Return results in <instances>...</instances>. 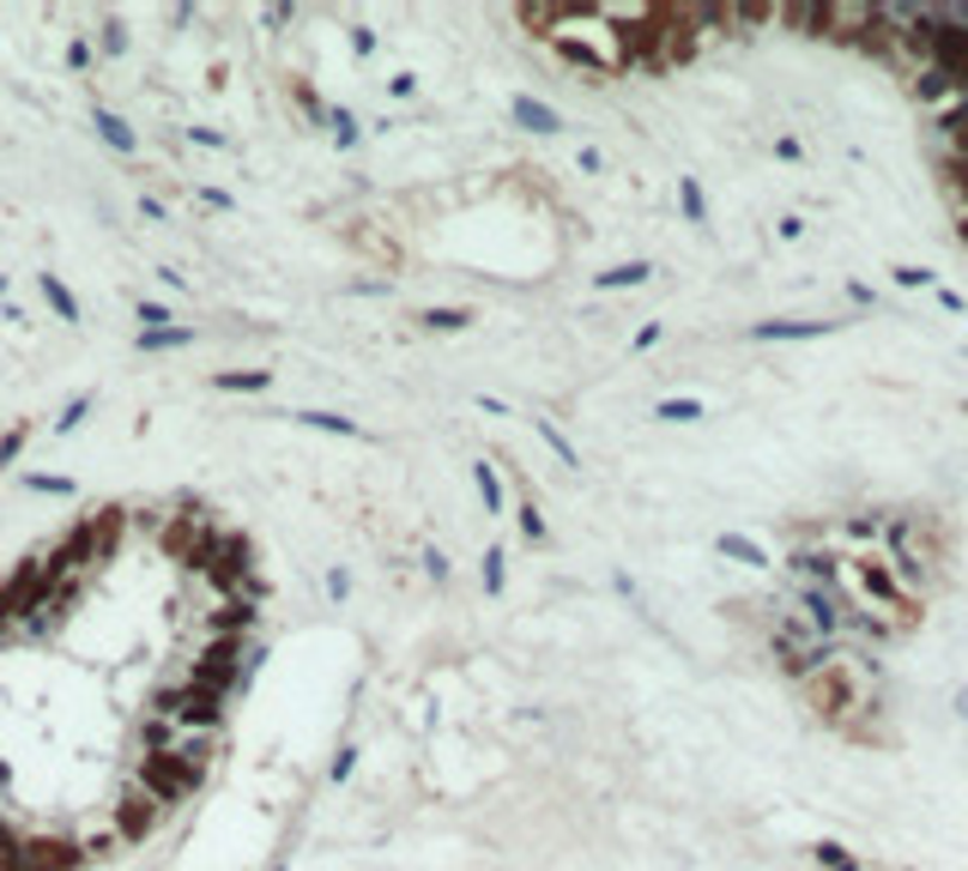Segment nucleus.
<instances>
[{"label":"nucleus","mask_w":968,"mask_h":871,"mask_svg":"<svg viewBox=\"0 0 968 871\" xmlns=\"http://www.w3.org/2000/svg\"><path fill=\"white\" fill-rule=\"evenodd\" d=\"M521 538H527V545H545V515H539L533 503L521 508Z\"/></svg>","instance_id":"obj_32"},{"label":"nucleus","mask_w":968,"mask_h":871,"mask_svg":"<svg viewBox=\"0 0 968 871\" xmlns=\"http://www.w3.org/2000/svg\"><path fill=\"white\" fill-rule=\"evenodd\" d=\"M841 297H848L853 309H871V303H878V290H871V285H860V279H848V285H841Z\"/></svg>","instance_id":"obj_35"},{"label":"nucleus","mask_w":968,"mask_h":871,"mask_svg":"<svg viewBox=\"0 0 968 871\" xmlns=\"http://www.w3.org/2000/svg\"><path fill=\"white\" fill-rule=\"evenodd\" d=\"M297 109H303V121H315V128H327V116H334V109H327L309 86H297Z\"/></svg>","instance_id":"obj_30"},{"label":"nucleus","mask_w":968,"mask_h":871,"mask_svg":"<svg viewBox=\"0 0 968 871\" xmlns=\"http://www.w3.org/2000/svg\"><path fill=\"white\" fill-rule=\"evenodd\" d=\"M0 871H24V860H19V841H12V835H0Z\"/></svg>","instance_id":"obj_43"},{"label":"nucleus","mask_w":968,"mask_h":871,"mask_svg":"<svg viewBox=\"0 0 968 871\" xmlns=\"http://www.w3.org/2000/svg\"><path fill=\"white\" fill-rule=\"evenodd\" d=\"M473 478H478V503L491 508V515H503V508H508V491H503V478H496V466H491V461H478V466H473Z\"/></svg>","instance_id":"obj_19"},{"label":"nucleus","mask_w":968,"mask_h":871,"mask_svg":"<svg viewBox=\"0 0 968 871\" xmlns=\"http://www.w3.org/2000/svg\"><path fill=\"white\" fill-rule=\"evenodd\" d=\"M950 709H957V721H968V684L957 690V696H950Z\"/></svg>","instance_id":"obj_52"},{"label":"nucleus","mask_w":968,"mask_h":871,"mask_svg":"<svg viewBox=\"0 0 968 871\" xmlns=\"http://www.w3.org/2000/svg\"><path fill=\"white\" fill-rule=\"evenodd\" d=\"M787 575H799L806 587H823V593H841V557L836 551H818V545H793L787 551Z\"/></svg>","instance_id":"obj_6"},{"label":"nucleus","mask_w":968,"mask_h":871,"mask_svg":"<svg viewBox=\"0 0 968 871\" xmlns=\"http://www.w3.org/2000/svg\"><path fill=\"white\" fill-rule=\"evenodd\" d=\"M539 436H545V448H551V454H557V461H563V466H570V473H581V454H575V442H570V436H563V430H557V424H539Z\"/></svg>","instance_id":"obj_26"},{"label":"nucleus","mask_w":968,"mask_h":871,"mask_svg":"<svg viewBox=\"0 0 968 871\" xmlns=\"http://www.w3.org/2000/svg\"><path fill=\"white\" fill-rule=\"evenodd\" d=\"M134 315H140V327H170V309H164V303H146L140 297V309H134Z\"/></svg>","instance_id":"obj_36"},{"label":"nucleus","mask_w":968,"mask_h":871,"mask_svg":"<svg viewBox=\"0 0 968 871\" xmlns=\"http://www.w3.org/2000/svg\"><path fill=\"white\" fill-rule=\"evenodd\" d=\"M841 334V321H829V315H769V321H757L751 345H799V339H829Z\"/></svg>","instance_id":"obj_5"},{"label":"nucleus","mask_w":968,"mask_h":871,"mask_svg":"<svg viewBox=\"0 0 968 871\" xmlns=\"http://www.w3.org/2000/svg\"><path fill=\"white\" fill-rule=\"evenodd\" d=\"M883 557H890V570L908 581L915 593H938L950 581V570H957V538H950L945 521H926V515H890V527H883Z\"/></svg>","instance_id":"obj_3"},{"label":"nucleus","mask_w":968,"mask_h":871,"mask_svg":"<svg viewBox=\"0 0 968 871\" xmlns=\"http://www.w3.org/2000/svg\"><path fill=\"white\" fill-rule=\"evenodd\" d=\"M37 285H43V303H49V309L61 315L67 327H73V321H79V297H73V290H67L61 279H55V273H43V279H37Z\"/></svg>","instance_id":"obj_20"},{"label":"nucleus","mask_w":968,"mask_h":871,"mask_svg":"<svg viewBox=\"0 0 968 871\" xmlns=\"http://www.w3.org/2000/svg\"><path fill=\"white\" fill-rule=\"evenodd\" d=\"M478 581H484V593H491V600L503 593V581H508V557H503V545H491V551L478 557Z\"/></svg>","instance_id":"obj_23"},{"label":"nucleus","mask_w":968,"mask_h":871,"mask_svg":"<svg viewBox=\"0 0 968 871\" xmlns=\"http://www.w3.org/2000/svg\"><path fill=\"white\" fill-rule=\"evenodd\" d=\"M12 624H19V617H12V612H7V600H0V635H12Z\"/></svg>","instance_id":"obj_53"},{"label":"nucleus","mask_w":968,"mask_h":871,"mask_svg":"<svg viewBox=\"0 0 968 871\" xmlns=\"http://www.w3.org/2000/svg\"><path fill=\"white\" fill-rule=\"evenodd\" d=\"M158 823H164V805L146 793L140 781H134V793L116 805V835L121 841H146V835H158Z\"/></svg>","instance_id":"obj_7"},{"label":"nucleus","mask_w":968,"mask_h":871,"mask_svg":"<svg viewBox=\"0 0 968 871\" xmlns=\"http://www.w3.org/2000/svg\"><path fill=\"white\" fill-rule=\"evenodd\" d=\"M508 121H515L521 133H533V140H557V133H563V116H557V109L539 103V97H527V91L508 97Z\"/></svg>","instance_id":"obj_9"},{"label":"nucleus","mask_w":968,"mask_h":871,"mask_svg":"<svg viewBox=\"0 0 968 871\" xmlns=\"http://www.w3.org/2000/svg\"><path fill=\"white\" fill-rule=\"evenodd\" d=\"M24 491H49V496H73V478H61V473H24Z\"/></svg>","instance_id":"obj_29"},{"label":"nucleus","mask_w":968,"mask_h":871,"mask_svg":"<svg viewBox=\"0 0 968 871\" xmlns=\"http://www.w3.org/2000/svg\"><path fill=\"white\" fill-rule=\"evenodd\" d=\"M890 279L902 290H938V273H926V267H890Z\"/></svg>","instance_id":"obj_28"},{"label":"nucleus","mask_w":968,"mask_h":871,"mask_svg":"<svg viewBox=\"0 0 968 871\" xmlns=\"http://www.w3.org/2000/svg\"><path fill=\"white\" fill-rule=\"evenodd\" d=\"M0 786H7V763H0Z\"/></svg>","instance_id":"obj_55"},{"label":"nucleus","mask_w":968,"mask_h":871,"mask_svg":"<svg viewBox=\"0 0 968 871\" xmlns=\"http://www.w3.org/2000/svg\"><path fill=\"white\" fill-rule=\"evenodd\" d=\"M67 67H73V73H86V67H91V43H86V37H73V49H67Z\"/></svg>","instance_id":"obj_42"},{"label":"nucleus","mask_w":968,"mask_h":871,"mask_svg":"<svg viewBox=\"0 0 968 871\" xmlns=\"http://www.w3.org/2000/svg\"><path fill=\"white\" fill-rule=\"evenodd\" d=\"M932 297H938V303H945V309H950V315H962V309H968V303L957 297V290H945V285H938V290H932Z\"/></svg>","instance_id":"obj_50"},{"label":"nucleus","mask_w":968,"mask_h":871,"mask_svg":"<svg viewBox=\"0 0 968 871\" xmlns=\"http://www.w3.org/2000/svg\"><path fill=\"white\" fill-rule=\"evenodd\" d=\"M962 357H968V352H962Z\"/></svg>","instance_id":"obj_57"},{"label":"nucleus","mask_w":968,"mask_h":871,"mask_svg":"<svg viewBox=\"0 0 968 871\" xmlns=\"http://www.w3.org/2000/svg\"><path fill=\"white\" fill-rule=\"evenodd\" d=\"M24 442H31V430H12V436H0V466H12L24 454Z\"/></svg>","instance_id":"obj_34"},{"label":"nucleus","mask_w":968,"mask_h":871,"mask_svg":"<svg viewBox=\"0 0 968 871\" xmlns=\"http://www.w3.org/2000/svg\"><path fill=\"white\" fill-rule=\"evenodd\" d=\"M290 19H297V7H267V24H273V31H279V24H290Z\"/></svg>","instance_id":"obj_51"},{"label":"nucleus","mask_w":968,"mask_h":871,"mask_svg":"<svg viewBox=\"0 0 968 871\" xmlns=\"http://www.w3.org/2000/svg\"><path fill=\"white\" fill-rule=\"evenodd\" d=\"M134 345H140V352H182V345H194V327H182V321L151 327V334H140Z\"/></svg>","instance_id":"obj_18"},{"label":"nucleus","mask_w":968,"mask_h":871,"mask_svg":"<svg viewBox=\"0 0 968 871\" xmlns=\"http://www.w3.org/2000/svg\"><path fill=\"white\" fill-rule=\"evenodd\" d=\"M200 781H206V774L188 769L176 751H158V756H146V763H140V786H146L151 799H158L164 811L182 805V799H194V793H200Z\"/></svg>","instance_id":"obj_4"},{"label":"nucleus","mask_w":968,"mask_h":871,"mask_svg":"<svg viewBox=\"0 0 968 871\" xmlns=\"http://www.w3.org/2000/svg\"><path fill=\"white\" fill-rule=\"evenodd\" d=\"M213 387L218 394H267L273 376L267 369H225V376H213Z\"/></svg>","instance_id":"obj_16"},{"label":"nucleus","mask_w":968,"mask_h":871,"mask_svg":"<svg viewBox=\"0 0 968 871\" xmlns=\"http://www.w3.org/2000/svg\"><path fill=\"white\" fill-rule=\"evenodd\" d=\"M478 309H466V303H442V309H424L418 327H431V334H461V327H473Z\"/></svg>","instance_id":"obj_15"},{"label":"nucleus","mask_w":968,"mask_h":871,"mask_svg":"<svg viewBox=\"0 0 968 871\" xmlns=\"http://www.w3.org/2000/svg\"><path fill=\"white\" fill-rule=\"evenodd\" d=\"M91 121H97V133H103V146H109V151H121V158H128V151H140V133H134L128 121L116 116V109L97 103V109H91Z\"/></svg>","instance_id":"obj_14"},{"label":"nucleus","mask_w":968,"mask_h":871,"mask_svg":"<svg viewBox=\"0 0 968 871\" xmlns=\"http://www.w3.org/2000/svg\"><path fill=\"white\" fill-rule=\"evenodd\" d=\"M352 49H357V55H376V31H369V24H357V31H352Z\"/></svg>","instance_id":"obj_47"},{"label":"nucleus","mask_w":968,"mask_h":871,"mask_svg":"<svg viewBox=\"0 0 968 871\" xmlns=\"http://www.w3.org/2000/svg\"><path fill=\"white\" fill-rule=\"evenodd\" d=\"M19 860H24V871H73V865H86V848H73L61 835H24Z\"/></svg>","instance_id":"obj_8"},{"label":"nucleus","mask_w":968,"mask_h":871,"mask_svg":"<svg viewBox=\"0 0 968 871\" xmlns=\"http://www.w3.org/2000/svg\"><path fill=\"white\" fill-rule=\"evenodd\" d=\"M424 575H431V581H448V557H442L436 545H424Z\"/></svg>","instance_id":"obj_40"},{"label":"nucleus","mask_w":968,"mask_h":871,"mask_svg":"<svg viewBox=\"0 0 968 871\" xmlns=\"http://www.w3.org/2000/svg\"><path fill=\"white\" fill-rule=\"evenodd\" d=\"M774 237H781V243H799V237H806V225H799V218H793V212H787V218H781V225H774Z\"/></svg>","instance_id":"obj_46"},{"label":"nucleus","mask_w":968,"mask_h":871,"mask_svg":"<svg viewBox=\"0 0 968 871\" xmlns=\"http://www.w3.org/2000/svg\"><path fill=\"white\" fill-rule=\"evenodd\" d=\"M103 55H128V24H121L116 12L103 19Z\"/></svg>","instance_id":"obj_31"},{"label":"nucleus","mask_w":968,"mask_h":871,"mask_svg":"<svg viewBox=\"0 0 968 871\" xmlns=\"http://www.w3.org/2000/svg\"><path fill=\"white\" fill-rule=\"evenodd\" d=\"M327 128H334V146L339 151H352L357 140H364V121H357L352 109H334V116H327Z\"/></svg>","instance_id":"obj_25"},{"label":"nucleus","mask_w":968,"mask_h":871,"mask_svg":"<svg viewBox=\"0 0 968 871\" xmlns=\"http://www.w3.org/2000/svg\"><path fill=\"white\" fill-rule=\"evenodd\" d=\"M769 151H774V158H781V164H799V158H806V146H799L793 133H781V140H774Z\"/></svg>","instance_id":"obj_38"},{"label":"nucleus","mask_w":968,"mask_h":871,"mask_svg":"<svg viewBox=\"0 0 968 871\" xmlns=\"http://www.w3.org/2000/svg\"><path fill=\"white\" fill-rule=\"evenodd\" d=\"M206 630H213V635H248V630H255V600L230 593V600L218 605L213 617H206Z\"/></svg>","instance_id":"obj_11"},{"label":"nucleus","mask_w":968,"mask_h":871,"mask_svg":"<svg viewBox=\"0 0 968 871\" xmlns=\"http://www.w3.org/2000/svg\"><path fill=\"white\" fill-rule=\"evenodd\" d=\"M327 600H352V575H345V570H327Z\"/></svg>","instance_id":"obj_39"},{"label":"nucleus","mask_w":968,"mask_h":871,"mask_svg":"<svg viewBox=\"0 0 968 871\" xmlns=\"http://www.w3.org/2000/svg\"><path fill=\"white\" fill-rule=\"evenodd\" d=\"M799 690H806V709L818 714L823 726L848 732V739H866V744L878 739L866 721H878V709H883V677H878V666H871L866 647L841 642L836 654H829V666L811 672Z\"/></svg>","instance_id":"obj_1"},{"label":"nucleus","mask_w":968,"mask_h":871,"mask_svg":"<svg viewBox=\"0 0 968 871\" xmlns=\"http://www.w3.org/2000/svg\"><path fill=\"white\" fill-rule=\"evenodd\" d=\"M387 97H418V73H394L387 79Z\"/></svg>","instance_id":"obj_44"},{"label":"nucleus","mask_w":968,"mask_h":871,"mask_svg":"<svg viewBox=\"0 0 968 871\" xmlns=\"http://www.w3.org/2000/svg\"><path fill=\"white\" fill-rule=\"evenodd\" d=\"M660 339H666V327H660V321H648V327H642V334H635V339H630V352H654V345H660Z\"/></svg>","instance_id":"obj_37"},{"label":"nucleus","mask_w":968,"mask_h":871,"mask_svg":"<svg viewBox=\"0 0 968 871\" xmlns=\"http://www.w3.org/2000/svg\"><path fill=\"white\" fill-rule=\"evenodd\" d=\"M297 424H309V430H327V436H364L352 418H339V412H322V406H303Z\"/></svg>","instance_id":"obj_21"},{"label":"nucleus","mask_w":968,"mask_h":871,"mask_svg":"<svg viewBox=\"0 0 968 871\" xmlns=\"http://www.w3.org/2000/svg\"><path fill=\"white\" fill-rule=\"evenodd\" d=\"M478 412H491V418H508V399H496V394H478Z\"/></svg>","instance_id":"obj_48"},{"label":"nucleus","mask_w":968,"mask_h":871,"mask_svg":"<svg viewBox=\"0 0 968 871\" xmlns=\"http://www.w3.org/2000/svg\"><path fill=\"white\" fill-rule=\"evenodd\" d=\"M962 91H968V73H957V67L926 61L920 73H915V97H920V103H950V97L962 103Z\"/></svg>","instance_id":"obj_10"},{"label":"nucleus","mask_w":968,"mask_h":871,"mask_svg":"<svg viewBox=\"0 0 968 871\" xmlns=\"http://www.w3.org/2000/svg\"><path fill=\"white\" fill-rule=\"evenodd\" d=\"M352 769H357V744H345V751L334 756V769H327V774H334V781H352Z\"/></svg>","instance_id":"obj_41"},{"label":"nucleus","mask_w":968,"mask_h":871,"mask_svg":"<svg viewBox=\"0 0 968 871\" xmlns=\"http://www.w3.org/2000/svg\"><path fill=\"white\" fill-rule=\"evenodd\" d=\"M654 418L660 424H702V399L672 394V399H660V406H654Z\"/></svg>","instance_id":"obj_22"},{"label":"nucleus","mask_w":968,"mask_h":871,"mask_svg":"<svg viewBox=\"0 0 968 871\" xmlns=\"http://www.w3.org/2000/svg\"><path fill=\"white\" fill-rule=\"evenodd\" d=\"M962 412H968V399H962Z\"/></svg>","instance_id":"obj_56"},{"label":"nucleus","mask_w":968,"mask_h":871,"mask_svg":"<svg viewBox=\"0 0 968 871\" xmlns=\"http://www.w3.org/2000/svg\"><path fill=\"white\" fill-rule=\"evenodd\" d=\"M200 200H206V206H213V212H237V200H230V194H225V188H200Z\"/></svg>","instance_id":"obj_45"},{"label":"nucleus","mask_w":968,"mask_h":871,"mask_svg":"<svg viewBox=\"0 0 968 871\" xmlns=\"http://www.w3.org/2000/svg\"><path fill=\"white\" fill-rule=\"evenodd\" d=\"M581 170H593V176H600V170H605V158H600V146H581Z\"/></svg>","instance_id":"obj_49"},{"label":"nucleus","mask_w":968,"mask_h":871,"mask_svg":"<svg viewBox=\"0 0 968 871\" xmlns=\"http://www.w3.org/2000/svg\"><path fill=\"white\" fill-rule=\"evenodd\" d=\"M811 860H818L823 871H866L848 848H841V841H818V848H811Z\"/></svg>","instance_id":"obj_24"},{"label":"nucleus","mask_w":968,"mask_h":871,"mask_svg":"<svg viewBox=\"0 0 968 871\" xmlns=\"http://www.w3.org/2000/svg\"><path fill=\"white\" fill-rule=\"evenodd\" d=\"M521 19L539 24L545 43L557 49L563 61H575L581 73H624V67L635 61L630 37L605 19V7H527Z\"/></svg>","instance_id":"obj_2"},{"label":"nucleus","mask_w":968,"mask_h":871,"mask_svg":"<svg viewBox=\"0 0 968 871\" xmlns=\"http://www.w3.org/2000/svg\"><path fill=\"white\" fill-rule=\"evenodd\" d=\"M188 140L200 146V151H230V140H225L218 128H188Z\"/></svg>","instance_id":"obj_33"},{"label":"nucleus","mask_w":968,"mask_h":871,"mask_svg":"<svg viewBox=\"0 0 968 871\" xmlns=\"http://www.w3.org/2000/svg\"><path fill=\"white\" fill-rule=\"evenodd\" d=\"M678 212H684L697 230H709V194H702L697 176H684V182H678Z\"/></svg>","instance_id":"obj_17"},{"label":"nucleus","mask_w":968,"mask_h":871,"mask_svg":"<svg viewBox=\"0 0 968 871\" xmlns=\"http://www.w3.org/2000/svg\"><path fill=\"white\" fill-rule=\"evenodd\" d=\"M91 406H97V399H91V394H79V399H73V406H67V412H61V418H55V436H73V430H79V424H86V412H91Z\"/></svg>","instance_id":"obj_27"},{"label":"nucleus","mask_w":968,"mask_h":871,"mask_svg":"<svg viewBox=\"0 0 968 871\" xmlns=\"http://www.w3.org/2000/svg\"><path fill=\"white\" fill-rule=\"evenodd\" d=\"M714 551H721V557H732V563H744V570H757V575L774 570V557H769L763 545H757V538H744V533H721V538H714Z\"/></svg>","instance_id":"obj_13"},{"label":"nucleus","mask_w":968,"mask_h":871,"mask_svg":"<svg viewBox=\"0 0 968 871\" xmlns=\"http://www.w3.org/2000/svg\"><path fill=\"white\" fill-rule=\"evenodd\" d=\"M654 279V260H624V267H605L593 273V290H605V297H618V290H635Z\"/></svg>","instance_id":"obj_12"},{"label":"nucleus","mask_w":968,"mask_h":871,"mask_svg":"<svg viewBox=\"0 0 968 871\" xmlns=\"http://www.w3.org/2000/svg\"><path fill=\"white\" fill-rule=\"evenodd\" d=\"M0 297H7V273H0Z\"/></svg>","instance_id":"obj_54"}]
</instances>
